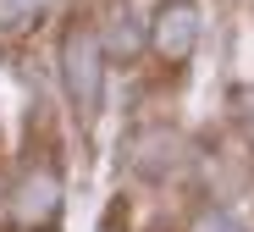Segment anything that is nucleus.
I'll use <instances>...</instances> for the list:
<instances>
[{"label": "nucleus", "instance_id": "obj_6", "mask_svg": "<svg viewBox=\"0 0 254 232\" xmlns=\"http://www.w3.org/2000/svg\"><path fill=\"white\" fill-rule=\"evenodd\" d=\"M39 11V0H0V28H22Z\"/></svg>", "mask_w": 254, "mask_h": 232}, {"label": "nucleus", "instance_id": "obj_1", "mask_svg": "<svg viewBox=\"0 0 254 232\" xmlns=\"http://www.w3.org/2000/svg\"><path fill=\"white\" fill-rule=\"evenodd\" d=\"M61 77H66L72 105L89 116L100 105V88H105V50H100V39L89 28H66V39H61Z\"/></svg>", "mask_w": 254, "mask_h": 232}, {"label": "nucleus", "instance_id": "obj_2", "mask_svg": "<svg viewBox=\"0 0 254 232\" xmlns=\"http://www.w3.org/2000/svg\"><path fill=\"white\" fill-rule=\"evenodd\" d=\"M11 216L22 227H50L61 216V177L50 166H33L22 182H17V194H11Z\"/></svg>", "mask_w": 254, "mask_h": 232}, {"label": "nucleus", "instance_id": "obj_3", "mask_svg": "<svg viewBox=\"0 0 254 232\" xmlns=\"http://www.w3.org/2000/svg\"><path fill=\"white\" fill-rule=\"evenodd\" d=\"M193 44H199V11L188 0H166L160 17H155V50L166 61H188Z\"/></svg>", "mask_w": 254, "mask_h": 232}, {"label": "nucleus", "instance_id": "obj_4", "mask_svg": "<svg viewBox=\"0 0 254 232\" xmlns=\"http://www.w3.org/2000/svg\"><path fill=\"white\" fill-rule=\"evenodd\" d=\"M172 150H177V138L166 133V127H149V133L133 138V166H138L144 177H166V171H172V160H177Z\"/></svg>", "mask_w": 254, "mask_h": 232}, {"label": "nucleus", "instance_id": "obj_5", "mask_svg": "<svg viewBox=\"0 0 254 232\" xmlns=\"http://www.w3.org/2000/svg\"><path fill=\"white\" fill-rule=\"evenodd\" d=\"M138 44H144L138 22H133V17H116V22L105 28V44H100V50H111V56H133Z\"/></svg>", "mask_w": 254, "mask_h": 232}, {"label": "nucleus", "instance_id": "obj_8", "mask_svg": "<svg viewBox=\"0 0 254 232\" xmlns=\"http://www.w3.org/2000/svg\"><path fill=\"white\" fill-rule=\"evenodd\" d=\"M232 111H238V122L254 133V88H238V94H232Z\"/></svg>", "mask_w": 254, "mask_h": 232}, {"label": "nucleus", "instance_id": "obj_7", "mask_svg": "<svg viewBox=\"0 0 254 232\" xmlns=\"http://www.w3.org/2000/svg\"><path fill=\"white\" fill-rule=\"evenodd\" d=\"M193 232H243V227H238L227 210H199V216H193Z\"/></svg>", "mask_w": 254, "mask_h": 232}]
</instances>
